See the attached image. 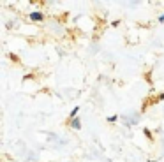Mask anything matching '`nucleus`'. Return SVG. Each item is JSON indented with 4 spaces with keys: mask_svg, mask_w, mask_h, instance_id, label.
Returning <instances> with one entry per match:
<instances>
[{
    "mask_svg": "<svg viewBox=\"0 0 164 162\" xmlns=\"http://www.w3.org/2000/svg\"><path fill=\"white\" fill-rule=\"evenodd\" d=\"M159 21H161V23H163V21H164V14H163V16H161V18H159Z\"/></svg>",
    "mask_w": 164,
    "mask_h": 162,
    "instance_id": "nucleus-7",
    "label": "nucleus"
},
{
    "mask_svg": "<svg viewBox=\"0 0 164 162\" xmlns=\"http://www.w3.org/2000/svg\"><path fill=\"white\" fill-rule=\"evenodd\" d=\"M30 19L32 21H42L44 19V14L42 12H30Z\"/></svg>",
    "mask_w": 164,
    "mask_h": 162,
    "instance_id": "nucleus-1",
    "label": "nucleus"
},
{
    "mask_svg": "<svg viewBox=\"0 0 164 162\" xmlns=\"http://www.w3.org/2000/svg\"><path fill=\"white\" fill-rule=\"evenodd\" d=\"M157 101H164V92L161 93V95H159V97H157Z\"/></svg>",
    "mask_w": 164,
    "mask_h": 162,
    "instance_id": "nucleus-6",
    "label": "nucleus"
},
{
    "mask_svg": "<svg viewBox=\"0 0 164 162\" xmlns=\"http://www.w3.org/2000/svg\"><path fill=\"white\" fill-rule=\"evenodd\" d=\"M117 118H118V116H117V115H113V116H108L106 120H108L110 123H113V122H117Z\"/></svg>",
    "mask_w": 164,
    "mask_h": 162,
    "instance_id": "nucleus-4",
    "label": "nucleus"
},
{
    "mask_svg": "<svg viewBox=\"0 0 164 162\" xmlns=\"http://www.w3.org/2000/svg\"><path fill=\"white\" fill-rule=\"evenodd\" d=\"M78 111H79V108H74V109H72V111H71V115H69V122H71V120H74V118H76V115H78Z\"/></svg>",
    "mask_w": 164,
    "mask_h": 162,
    "instance_id": "nucleus-3",
    "label": "nucleus"
},
{
    "mask_svg": "<svg viewBox=\"0 0 164 162\" xmlns=\"http://www.w3.org/2000/svg\"><path fill=\"white\" fill-rule=\"evenodd\" d=\"M69 123H71V127H72V129H76V131H79V129H81V120H79V118H74V120H71Z\"/></svg>",
    "mask_w": 164,
    "mask_h": 162,
    "instance_id": "nucleus-2",
    "label": "nucleus"
},
{
    "mask_svg": "<svg viewBox=\"0 0 164 162\" xmlns=\"http://www.w3.org/2000/svg\"><path fill=\"white\" fill-rule=\"evenodd\" d=\"M143 132L147 134V138H148V139H152V132H150V129H143Z\"/></svg>",
    "mask_w": 164,
    "mask_h": 162,
    "instance_id": "nucleus-5",
    "label": "nucleus"
}]
</instances>
